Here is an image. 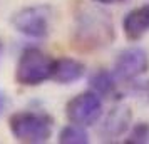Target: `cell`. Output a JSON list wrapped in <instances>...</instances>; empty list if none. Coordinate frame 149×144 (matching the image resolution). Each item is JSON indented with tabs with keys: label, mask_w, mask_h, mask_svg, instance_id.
<instances>
[{
	"label": "cell",
	"mask_w": 149,
	"mask_h": 144,
	"mask_svg": "<svg viewBox=\"0 0 149 144\" xmlns=\"http://www.w3.org/2000/svg\"><path fill=\"white\" fill-rule=\"evenodd\" d=\"M116 39L112 17L107 10L92 5L79 3L74 10L72 44L79 52H97L109 47Z\"/></svg>",
	"instance_id": "1"
},
{
	"label": "cell",
	"mask_w": 149,
	"mask_h": 144,
	"mask_svg": "<svg viewBox=\"0 0 149 144\" xmlns=\"http://www.w3.org/2000/svg\"><path fill=\"white\" fill-rule=\"evenodd\" d=\"M8 129L15 141L42 144L54 134V117L45 111H17L8 117Z\"/></svg>",
	"instance_id": "2"
},
{
	"label": "cell",
	"mask_w": 149,
	"mask_h": 144,
	"mask_svg": "<svg viewBox=\"0 0 149 144\" xmlns=\"http://www.w3.org/2000/svg\"><path fill=\"white\" fill-rule=\"evenodd\" d=\"M54 59L39 47H25L15 65V82L22 87H37L50 81Z\"/></svg>",
	"instance_id": "3"
},
{
	"label": "cell",
	"mask_w": 149,
	"mask_h": 144,
	"mask_svg": "<svg viewBox=\"0 0 149 144\" xmlns=\"http://www.w3.org/2000/svg\"><path fill=\"white\" fill-rule=\"evenodd\" d=\"M52 20H54V8L44 3L24 7L17 10L10 19L12 27L19 34L35 40L47 39L52 30Z\"/></svg>",
	"instance_id": "4"
},
{
	"label": "cell",
	"mask_w": 149,
	"mask_h": 144,
	"mask_svg": "<svg viewBox=\"0 0 149 144\" xmlns=\"http://www.w3.org/2000/svg\"><path fill=\"white\" fill-rule=\"evenodd\" d=\"M104 114L102 97L92 90H86L74 96L65 104V117L69 122L79 124L84 127H91L101 121Z\"/></svg>",
	"instance_id": "5"
},
{
	"label": "cell",
	"mask_w": 149,
	"mask_h": 144,
	"mask_svg": "<svg viewBox=\"0 0 149 144\" xmlns=\"http://www.w3.org/2000/svg\"><path fill=\"white\" fill-rule=\"evenodd\" d=\"M149 70V55L142 47L122 49L114 62V76L122 82H134Z\"/></svg>",
	"instance_id": "6"
},
{
	"label": "cell",
	"mask_w": 149,
	"mask_h": 144,
	"mask_svg": "<svg viewBox=\"0 0 149 144\" xmlns=\"http://www.w3.org/2000/svg\"><path fill=\"white\" fill-rule=\"evenodd\" d=\"M99 122H101V136L106 141H114L117 137H122L131 127L132 111L127 104L119 102L112 106L106 114H102Z\"/></svg>",
	"instance_id": "7"
},
{
	"label": "cell",
	"mask_w": 149,
	"mask_h": 144,
	"mask_svg": "<svg viewBox=\"0 0 149 144\" xmlns=\"http://www.w3.org/2000/svg\"><path fill=\"white\" fill-rule=\"evenodd\" d=\"M84 76H86V64L79 59H72V57L54 59L50 81L61 84V86H69V84L81 81Z\"/></svg>",
	"instance_id": "8"
},
{
	"label": "cell",
	"mask_w": 149,
	"mask_h": 144,
	"mask_svg": "<svg viewBox=\"0 0 149 144\" xmlns=\"http://www.w3.org/2000/svg\"><path fill=\"white\" fill-rule=\"evenodd\" d=\"M122 30L126 39L131 42L141 40L146 34H149V3L129 10L122 19Z\"/></svg>",
	"instance_id": "9"
},
{
	"label": "cell",
	"mask_w": 149,
	"mask_h": 144,
	"mask_svg": "<svg viewBox=\"0 0 149 144\" xmlns=\"http://www.w3.org/2000/svg\"><path fill=\"white\" fill-rule=\"evenodd\" d=\"M89 87L101 97H114L117 94V77L107 69H97L89 77Z\"/></svg>",
	"instance_id": "10"
},
{
	"label": "cell",
	"mask_w": 149,
	"mask_h": 144,
	"mask_svg": "<svg viewBox=\"0 0 149 144\" xmlns=\"http://www.w3.org/2000/svg\"><path fill=\"white\" fill-rule=\"evenodd\" d=\"M59 143L61 144H87L89 132L87 127L70 122L64 126L59 132Z\"/></svg>",
	"instance_id": "11"
},
{
	"label": "cell",
	"mask_w": 149,
	"mask_h": 144,
	"mask_svg": "<svg viewBox=\"0 0 149 144\" xmlns=\"http://www.w3.org/2000/svg\"><path fill=\"white\" fill-rule=\"evenodd\" d=\"M126 144H149V122L141 121L131 126L126 132Z\"/></svg>",
	"instance_id": "12"
},
{
	"label": "cell",
	"mask_w": 149,
	"mask_h": 144,
	"mask_svg": "<svg viewBox=\"0 0 149 144\" xmlns=\"http://www.w3.org/2000/svg\"><path fill=\"white\" fill-rule=\"evenodd\" d=\"M8 106H10V101H8L7 94L0 90V116H2V114L8 109Z\"/></svg>",
	"instance_id": "13"
},
{
	"label": "cell",
	"mask_w": 149,
	"mask_h": 144,
	"mask_svg": "<svg viewBox=\"0 0 149 144\" xmlns=\"http://www.w3.org/2000/svg\"><path fill=\"white\" fill-rule=\"evenodd\" d=\"M94 3H99V5H112V3H121L124 0H92Z\"/></svg>",
	"instance_id": "14"
},
{
	"label": "cell",
	"mask_w": 149,
	"mask_h": 144,
	"mask_svg": "<svg viewBox=\"0 0 149 144\" xmlns=\"http://www.w3.org/2000/svg\"><path fill=\"white\" fill-rule=\"evenodd\" d=\"M3 50H5V45H3V40L0 39V61H2V57H3Z\"/></svg>",
	"instance_id": "15"
},
{
	"label": "cell",
	"mask_w": 149,
	"mask_h": 144,
	"mask_svg": "<svg viewBox=\"0 0 149 144\" xmlns=\"http://www.w3.org/2000/svg\"><path fill=\"white\" fill-rule=\"evenodd\" d=\"M148 97H149V94H148Z\"/></svg>",
	"instance_id": "16"
}]
</instances>
